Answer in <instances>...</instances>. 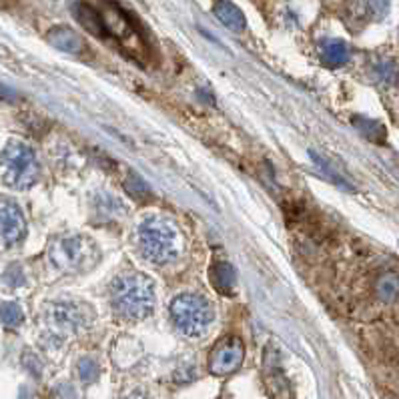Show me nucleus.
<instances>
[{"instance_id":"f257e3e1","label":"nucleus","mask_w":399,"mask_h":399,"mask_svg":"<svg viewBox=\"0 0 399 399\" xmlns=\"http://www.w3.org/2000/svg\"><path fill=\"white\" fill-rule=\"evenodd\" d=\"M112 311L124 321H143L155 309V289L141 273H124L111 285Z\"/></svg>"},{"instance_id":"f03ea898","label":"nucleus","mask_w":399,"mask_h":399,"mask_svg":"<svg viewBox=\"0 0 399 399\" xmlns=\"http://www.w3.org/2000/svg\"><path fill=\"white\" fill-rule=\"evenodd\" d=\"M139 247L143 255L156 265L175 261L181 253V233L171 221L163 217H147L139 225Z\"/></svg>"},{"instance_id":"7ed1b4c3","label":"nucleus","mask_w":399,"mask_h":399,"mask_svg":"<svg viewBox=\"0 0 399 399\" xmlns=\"http://www.w3.org/2000/svg\"><path fill=\"white\" fill-rule=\"evenodd\" d=\"M41 169L34 151L21 141H11L0 155V183L11 188H31L38 181Z\"/></svg>"},{"instance_id":"20e7f679","label":"nucleus","mask_w":399,"mask_h":399,"mask_svg":"<svg viewBox=\"0 0 399 399\" xmlns=\"http://www.w3.org/2000/svg\"><path fill=\"white\" fill-rule=\"evenodd\" d=\"M171 317L179 331L185 337L199 339L211 329L213 307L205 297L197 293H183L177 295L171 303Z\"/></svg>"},{"instance_id":"39448f33","label":"nucleus","mask_w":399,"mask_h":399,"mask_svg":"<svg viewBox=\"0 0 399 399\" xmlns=\"http://www.w3.org/2000/svg\"><path fill=\"white\" fill-rule=\"evenodd\" d=\"M99 12L102 16L107 34H111L133 58L143 60L147 56V43H144L143 34L137 31L133 18L122 11L121 6H117L115 2H109V0H102Z\"/></svg>"},{"instance_id":"423d86ee","label":"nucleus","mask_w":399,"mask_h":399,"mask_svg":"<svg viewBox=\"0 0 399 399\" xmlns=\"http://www.w3.org/2000/svg\"><path fill=\"white\" fill-rule=\"evenodd\" d=\"M50 261L63 271L85 269V263L95 261V247L83 237H67L50 247Z\"/></svg>"},{"instance_id":"0eeeda50","label":"nucleus","mask_w":399,"mask_h":399,"mask_svg":"<svg viewBox=\"0 0 399 399\" xmlns=\"http://www.w3.org/2000/svg\"><path fill=\"white\" fill-rule=\"evenodd\" d=\"M45 319L48 333L60 335L63 331H80L90 323V311L78 303H50L45 309Z\"/></svg>"},{"instance_id":"6e6552de","label":"nucleus","mask_w":399,"mask_h":399,"mask_svg":"<svg viewBox=\"0 0 399 399\" xmlns=\"http://www.w3.org/2000/svg\"><path fill=\"white\" fill-rule=\"evenodd\" d=\"M245 357V347L237 337H225L213 347L209 355V371L213 376L223 377L237 371Z\"/></svg>"},{"instance_id":"1a4fd4ad","label":"nucleus","mask_w":399,"mask_h":399,"mask_svg":"<svg viewBox=\"0 0 399 399\" xmlns=\"http://www.w3.org/2000/svg\"><path fill=\"white\" fill-rule=\"evenodd\" d=\"M26 235V221L16 203L0 199V249H11Z\"/></svg>"},{"instance_id":"9d476101","label":"nucleus","mask_w":399,"mask_h":399,"mask_svg":"<svg viewBox=\"0 0 399 399\" xmlns=\"http://www.w3.org/2000/svg\"><path fill=\"white\" fill-rule=\"evenodd\" d=\"M48 43L55 46V48H58V50L68 53V55H80L83 48H85L83 38L73 28H68V26H55V28H50Z\"/></svg>"},{"instance_id":"9b49d317","label":"nucleus","mask_w":399,"mask_h":399,"mask_svg":"<svg viewBox=\"0 0 399 399\" xmlns=\"http://www.w3.org/2000/svg\"><path fill=\"white\" fill-rule=\"evenodd\" d=\"M75 16H77L78 23L83 24V28L89 31L90 34H95V36H99V38H107V36H109L99 9L90 6L89 2H77V4H75Z\"/></svg>"},{"instance_id":"f8f14e48","label":"nucleus","mask_w":399,"mask_h":399,"mask_svg":"<svg viewBox=\"0 0 399 399\" xmlns=\"http://www.w3.org/2000/svg\"><path fill=\"white\" fill-rule=\"evenodd\" d=\"M213 12L227 28H231L235 33H241L245 28V14L231 0H217L213 6Z\"/></svg>"},{"instance_id":"ddd939ff","label":"nucleus","mask_w":399,"mask_h":399,"mask_svg":"<svg viewBox=\"0 0 399 399\" xmlns=\"http://www.w3.org/2000/svg\"><path fill=\"white\" fill-rule=\"evenodd\" d=\"M373 293L376 297L381 303L385 305H391L399 299V275L393 273V271H388V273H381L379 277L376 279V285H373Z\"/></svg>"},{"instance_id":"4468645a","label":"nucleus","mask_w":399,"mask_h":399,"mask_svg":"<svg viewBox=\"0 0 399 399\" xmlns=\"http://www.w3.org/2000/svg\"><path fill=\"white\" fill-rule=\"evenodd\" d=\"M211 281L215 289L227 295V293H233L235 285H237V275H235V269L227 261H217L211 267Z\"/></svg>"},{"instance_id":"2eb2a0df","label":"nucleus","mask_w":399,"mask_h":399,"mask_svg":"<svg viewBox=\"0 0 399 399\" xmlns=\"http://www.w3.org/2000/svg\"><path fill=\"white\" fill-rule=\"evenodd\" d=\"M321 58L327 67H344L349 60V46L344 41H327L321 46Z\"/></svg>"},{"instance_id":"dca6fc26","label":"nucleus","mask_w":399,"mask_h":399,"mask_svg":"<svg viewBox=\"0 0 399 399\" xmlns=\"http://www.w3.org/2000/svg\"><path fill=\"white\" fill-rule=\"evenodd\" d=\"M353 124L359 129V133L363 134V137H367L369 141H373V143H383V139H385V129L377 121H371V119H366V117H355Z\"/></svg>"},{"instance_id":"f3484780","label":"nucleus","mask_w":399,"mask_h":399,"mask_svg":"<svg viewBox=\"0 0 399 399\" xmlns=\"http://www.w3.org/2000/svg\"><path fill=\"white\" fill-rule=\"evenodd\" d=\"M0 321H2L4 327H9V329L18 327L24 321V313L21 309V305H16V303H4L0 307Z\"/></svg>"},{"instance_id":"a211bd4d","label":"nucleus","mask_w":399,"mask_h":399,"mask_svg":"<svg viewBox=\"0 0 399 399\" xmlns=\"http://www.w3.org/2000/svg\"><path fill=\"white\" fill-rule=\"evenodd\" d=\"M376 75L383 85H395L399 80V67L395 60H381L376 65Z\"/></svg>"},{"instance_id":"6ab92c4d","label":"nucleus","mask_w":399,"mask_h":399,"mask_svg":"<svg viewBox=\"0 0 399 399\" xmlns=\"http://www.w3.org/2000/svg\"><path fill=\"white\" fill-rule=\"evenodd\" d=\"M78 376L83 381H95L97 377H99V366H97V361L95 359H90V357H85L80 363H78Z\"/></svg>"},{"instance_id":"aec40b11","label":"nucleus","mask_w":399,"mask_h":399,"mask_svg":"<svg viewBox=\"0 0 399 399\" xmlns=\"http://www.w3.org/2000/svg\"><path fill=\"white\" fill-rule=\"evenodd\" d=\"M127 191L133 195L134 199H139V201H147L149 199V188H147V185H144L143 181L139 177H129V181H127Z\"/></svg>"},{"instance_id":"412c9836","label":"nucleus","mask_w":399,"mask_h":399,"mask_svg":"<svg viewBox=\"0 0 399 399\" xmlns=\"http://www.w3.org/2000/svg\"><path fill=\"white\" fill-rule=\"evenodd\" d=\"M388 12H389V0H369V2H367V14H369L373 21L385 18Z\"/></svg>"},{"instance_id":"4be33fe9","label":"nucleus","mask_w":399,"mask_h":399,"mask_svg":"<svg viewBox=\"0 0 399 399\" xmlns=\"http://www.w3.org/2000/svg\"><path fill=\"white\" fill-rule=\"evenodd\" d=\"M4 279L11 283L12 287H16V285H21L24 279H23V273H21V269L18 267H11L9 271H6V275H4Z\"/></svg>"},{"instance_id":"5701e85b","label":"nucleus","mask_w":399,"mask_h":399,"mask_svg":"<svg viewBox=\"0 0 399 399\" xmlns=\"http://www.w3.org/2000/svg\"><path fill=\"white\" fill-rule=\"evenodd\" d=\"M0 99H2V100H14V99H16V92L9 89V87H4V85H0Z\"/></svg>"},{"instance_id":"b1692460","label":"nucleus","mask_w":399,"mask_h":399,"mask_svg":"<svg viewBox=\"0 0 399 399\" xmlns=\"http://www.w3.org/2000/svg\"><path fill=\"white\" fill-rule=\"evenodd\" d=\"M16 2H18V0H0V9L9 11L12 6H16Z\"/></svg>"},{"instance_id":"393cba45","label":"nucleus","mask_w":399,"mask_h":399,"mask_svg":"<svg viewBox=\"0 0 399 399\" xmlns=\"http://www.w3.org/2000/svg\"><path fill=\"white\" fill-rule=\"evenodd\" d=\"M124 399H149V395H144L143 391H134L131 395H127Z\"/></svg>"}]
</instances>
